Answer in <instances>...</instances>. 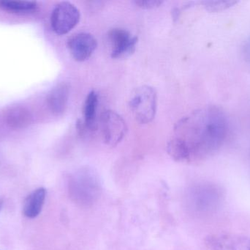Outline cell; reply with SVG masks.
<instances>
[{"label":"cell","mask_w":250,"mask_h":250,"mask_svg":"<svg viewBox=\"0 0 250 250\" xmlns=\"http://www.w3.org/2000/svg\"><path fill=\"white\" fill-rule=\"evenodd\" d=\"M226 119L221 110L208 107L191 113L176 123L174 137L188 150L189 161L215 152L226 135Z\"/></svg>","instance_id":"cell-1"},{"label":"cell","mask_w":250,"mask_h":250,"mask_svg":"<svg viewBox=\"0 0 250 250\" xmlns=\"http://www.w3.org/2000/svg\"><path fill=\"white\" fill-rule=\"evenodd\" d=\"M129 107L134 118L140 124L151 123L157 113V91L148 85L136 88L131 94Z\"/></svg>","instance_id":"cell-2"},{"label":"cell","mask_w":250,"mask_h":250,"mask_svg":"<svg viewBox=\"0 0 250 250\" xmlns=\"http://www.w3.org/2000/svg\"><path fill=\"white\" fill-rule=\"evenodd\" d=\"M80 19V11L74 4L62 1L55 6L51 13V27L57 35H65L77 26Z\"/></svg>","instance_id":"cell-3"},{"label":"cell","mask_w":250,"mask_h":250,"mask_svg":"<svg viewBox=\"0 0 250 250\" xmlns=\"http://www.w3.org/2000/svg\"><path fill=\"white\" fill-rule=\"evenodd\" d=\"M100 125L104 142L109 146H117L126 135V122L120 114L112 110H105L102 113Z\"/></svg>","instance_id":"cell-4"},{"label":"cell","mask_w":250,"mask_h":250,"mask_svg":"<svg viewBox=\"0 0 250 250\" xmlns=\"http://www.w3.org/2000/svg\"><path fill=\"white\" fill-rule=\"evenodd\" d=\"M112 58H126L135 52L138 38L127 29L114 28L108 32Z\"/></svg>","instance_id":"cell-5"},{"label":"cell","mask_w":250,"mask_h":250,"mask_svg":"<svg viewBox=\"0 0 250 250\" xmlns=\"http://www.w3.org/2000/svg\"><path fill=\"white\" fill-rule=\"evenodd\" d=\"M98 46L96 38L88 32H80L69 38L67 47L72 57L78 62H83L92 57Z\"/></svg>","instance_id":"cell-6"},{"label":"cell","mask_w":250,"mask_h":250,"mask_svg":"<svg viewBox=\"0 0 250 250\" xmlns=\"http://www.w3.org/2000/svg\"><path fill=\"white\" fill-rule=\"evenodd\" d=\"M211 250H250V237L241 235H211L206 239Z\"/></svg>","instance_id":"cell-7"},{"label":"cell","mask_w":250,"mask_h":250,"mask_svg":"<svg viewBox=\"0 0 250 250\" xmlns=\"http://www.w3.org/2000/svg\"><path fill=\"white\" fill-rule=\"evenodd\" d=\"M70 86L67 82H61L53 88L47 97V104L52 114L62 115L67 110L70 97Z\"/></svg>","instance_id":"cell-8"},{"label":"cell","mask_w":250,"mask_h":250,"mask_svg":"<svg viewBox=\"0 0 250 250\" xmlns=\"http://www.w3.org/2000/svg\"><path fill=\"white\" fill-rule=\"evenodd\" d=\"M98 94L96 91L89 92L83 107V121L78 123L79 129L94 132L97 129V110L98 107Z\"/></svg>","instance_id":"cell-9"},{"label":"cell","mask_w":250,"mask_h":250,"mask_svg":"<svg viewBox=\"0 0 250 250\" xmlns=\"http://www.w3.org/2000/svg\"><path fill=\"white\" fill-rule=\"evenodd\" d=\"M6 124L14 129H24L32 123V115L29 110L25 107L16 106L10 107L4 113Z\"/></svg>","instance_id":"cell-10"},{"label":"cell","mask_w":250,"mask_h":250,"mask_svg":"<svg viewBox=\"0 0 250 250\" xmlns=\"http://www.w3.org/2000/svg\"><path fill=\"white\" fill-rule=\"evenodd\" d=\"M46 190L45 188H38L25 200L23 213L25 217L33 219L41 214L45 203Z\"/></svg>","instance_id":"cell-11"},{"label":"cell","mask_w":250,"mask_h":250,"mask_svg":"<svg viewBox=\"0 0 250 250\" xmlns=\"http://www.w3.org/2000/svg\"><path fill=\"white\" fill-rule=\"evenodd\" d=\"M0 7L11 13H27L35 11L38 7L35 1H0Z\"/></svg>","instance_id":"cell-12"},{"label":"cell","mask_w":250,"mask_h":250,"mask_svg":"<svg viewBox=\"0 0 250 250\" xmlns=\"http://www.w3.org/2000/svg\"><path fill=\"white\" fill-rule=\"evenodd\" d=\"M236 3V1H203L202 4L210 11H218L231 7Z\"/></svg>","instance_id":"cell-13"},{"label":"cell","mask_w":250,"mask_h":250,"mask_svg":"<svg viewBox=\"0 0 250 250\" xmlns=\"http://www.w3.org/2000/svg\"><path fill=\"white\" fill-rule=\"evenodd\" d=\"M135 4L143 9H154L160 7L163 3L160 0H139L135 1Z\"/></svg>","instance_id":"cell-14"},{"label":"cell","mask_w":250,"mask_h":250,"mask_svg":"<svg viewBox=\"0 0 250 250\" xmlns=\"http://www.w3.org/2000/svg\"><path fill=\"white\" fill-rule=\"evenodd\" d=\"M3 201L2 199H0V211H1V208H2Z\"/></svg>","instance_id":"cell-15"}]
</instances>
